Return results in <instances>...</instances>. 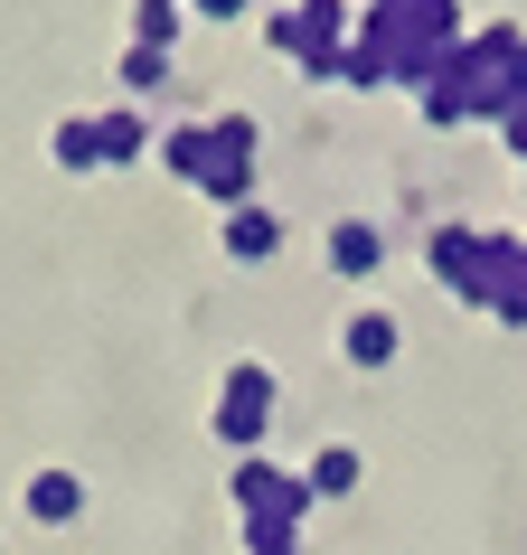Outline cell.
<instances>
[{
	"instance_id": "6da1fadb",
	"label": "cell",
	"mask_w": 527,
	"mask_h": 555,
	"mask_svg": "<svg viewBox=\"0 0 527 555\" xmlns=\"http://www.w3.org/2000/svg\"><path fill=\"white\" fill-rule=\"evenodd\" d=\"M349 349H358V367H377V358L396 349V330H386V321H358V330H349Z\"/></svg>"
},
{
	"instance_id": "7a4b0ae2",
	"label": "cell",
	"mask_w": 527,
	"mask_h": 555,
	"mask_svg": "<svg viewBox=\"0 0 527 555\" xmlns=\"http://www.w3.org/2000/svg\"><path fill=\"white\" fill-rule=\"evenodd\" d=\"M38 518H76V480H38Z\"/></svg>"
}]
</instances>
